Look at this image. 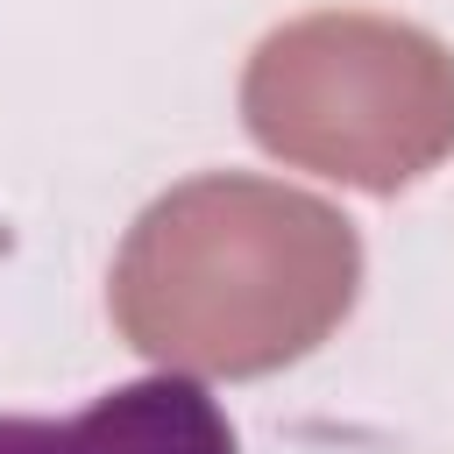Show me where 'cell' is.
<instances>
[{
    "mask_svg": "<svg viewBox=\"0 0 454 454\" xmlns=\"http://www.w3.org/2000/svg\"><path fill=\"white\" fill-rule=\"evenodd\" d=\"M362 284L355 227L270 177H192L163 192L114 255V326L163 369L270 376L312 355Z\"/></svg>",
    "mask_w": 454,
    "mask_h": 454,
    "instance_id": "1",
    "label": "cell"
},
{
    "mask_svg": "<svg viewBox=\"0 0 454 454\" xmlns=\"http://www.w3.org/2000/svg\"><path fill=\"white\" fill-rule=\"evenodd\" d=\"M241 121L298 170L397 192L454 149V50L390 14H298L248 57Z\"/></svg>",
    "mask_w": 454,
    "mask_h": 454,
    "instance_id": "2",
    "label": "cell"
},
{
    "mask_svg": "<svg viewBox=\"0 0 454 454\" xmlns=\"http://www.w3.org/2000/svg\"><path fill=\"white\" fill-rule=\"evenodd\" d=\"M0 454H241L227 411L192 376H142L71 419L0 411Z\"/></svg>",
    "mask_w": 454,
    "mask_h": 454,
    "instance_id": "3",
    "label": "cell"
}]
</instances>
